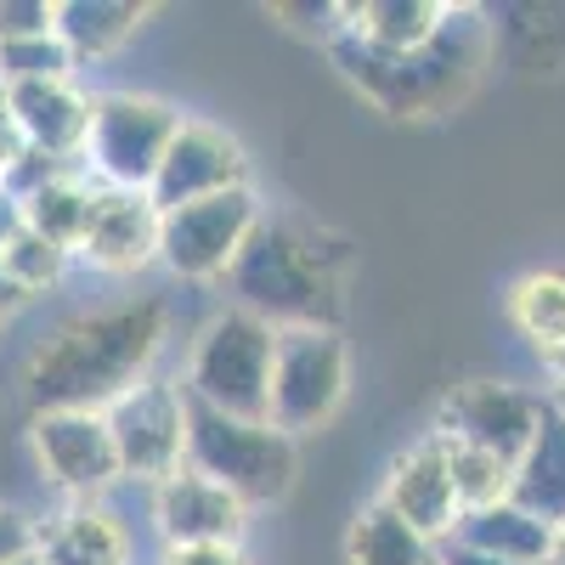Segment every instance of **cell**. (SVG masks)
I'll return each mask as SVG.
<instances>
[{
	"instance_id": "obj_1",
	"label": "cell",
	"mask_w": 565,
	"mask_h": 565,
	"mask_svg": "<svg viewBox=\"0 0 565 565\" xmlns=\"http://www.w3.org/2000/svg\"><path fill=\"white\" fill-rule=\"evenodd\" d=\"M164 345V306L125 300L108 311H85L52 328L29 367L23 396L34 413H108L125 391L148 380V362Z\"/></svg>"
},
{
	"instance_id": "obj_2",
	"label": "cell",
	"mask_w": 565,
	"mask_h": 565,
	"mask_svg": "<svg viewBox=\"0 0 565 565\" xmlns=\"http://www.w3.org/2000/svg\"><path fill=\"white\" fill-rule=\"evenodd\" d=\"M328 52L367 103H380L396 119H430L463 103L469 85L481 79V63L492 52V23L469 7H447V23L413 52H380L345 29L328 40Z\"/></svg>"
},
{
	"instance_id": "obj_3",
	"label": "cell",
	"mask_w": 565,
	"mask_h": 565,
	"mask_svg": "<svg viewBox=\"0 0 565 565\" xmlns=\"http://www.w3.org/2000/svg\"><path fill=\"white\" fill-rule=\"evenodd\" d=\"M238 311L266 328H334L340 322V255L317 249L300 226L260 221L226 271Z\"/></svg>"
},
{
	"instance_id": "obj_4",
	"label": "cell",
	"mask_w": 565,
	"mask_h": 565,
	"mask_svg": "<svg viewBox=\"0 0 565 565\" xmlns=\"http://www.w3.org/2000/svg\"><path fill=\"white\" fill-rule=\"evenodd\" d=\"M186 463L226 487L244 509L277 503L295 487V436L271 430L255 418H226L215 407L186 402Z\"/></svg>"
},
{
	"instance_id": "obj_5",
	"label": "cell",
	"mask_w": 565,
	"mask_h": 565,
	"mask_svg": "<svg viewBox=\"0 0 565 565\" xmlns=\"http://www.w3.org/2000/svg\"><path fill=\"white\" fill-rule=\"evenodd\" d=\"M271 356H277V328H266L249 311H221L186 367V402L215 407L226 418H255L271 424Z\"/></svg>"
},
{
	"instance_id": "obj_6",
	"label": "cell",
	"mask_w": 565,
	"mask_h": 565,
	"mask_svg": "<svg viewBox=\"0 0 565 565\" xmlns=\"http://www.w3.org/2000/svg\"><path fill=\"white\" fill-rule=\"evenodd\" d=\"M345 396V340L334 328H277L271 356V430L295 436L334 418Z\"/></svg>"
},
{
	"instance_id": "obj_7",
	"label": "cell",
	"mask_w": 565,
	"mask_h": 565,
	"mask_svg": "<svg viewBox=\"0 0 565 565\" xmlns=\"http://www.w3.org/2000/svg\"><path fill=\"white\" fill-rule=\"evenodd\" d=\"M175 114L153 97H90V136H85V164L103 175V186L148 193L164 148L175 136Z\"/></svg>"
},
{
	"instance_id": "obj_8",
	"label": "cell",
	"mask_w": 565,
	"mask_h": 565,
	"mask_svg": "<svg viewBox=\"0 0 565 565\" xmlns=\"http://www.w3.org/2000/svg\"><path fill=\"white\" fill-rule=\"evenodd\" d=\"M108 436L119 452V476L164 487L186 458V396L164 380H141L108 413Z\"/></svg>"
},
{
	"instance_id": "obj_9",
	"label": "cell",
	"mask_w": 565,
	"mask_h": 565,
	"mask_svg": "<svg viewBox=\"0 0 565 565\" xmlns=\"http://www.w3.org/2000/svg\"><path fill=\"white\" fill-rule=\"evenodd\" d=\"M255 226H260V215H255L249 186H232V193L164 210L159 215V255L181 277H226Z\"/></svg>"
},
{
	"instance_id": "obj_10",
	"label": "cell",
	"mask_w": 565,
	"mask_h": 565,
	"mask_svg": "<svg viewBox=\"0 0 565 565\" xmlns=\"http://www.w3.org/2000/svg\"><path fill=\"white\" fill-rule=\"evenodd\" d=\"M34 452H40V469L68 498L90 503L103 487L119 481V452L103 413H34Z\"/></svg>"
},
{
	"instance_id": "obj_11",
	"label": "cell",
	"mask_w": 565,
	"mask_h": 565,
	"mask_svg": "<svg viewBox=\"0 0 565 565\" xmlns=\"http://www.w3.org/2000/svg\"><path fill=\"white\" fill-rule=\"evenodd\" d=\"M543 418V402L532 391H514V385H463L447 413H441V436L463 441V447H481L492 458H503L509 469L521 463V452L532 447V430Z\"/></svg>"
},
{
	"instance_id": "obj_12",
	"label": "cell",
	"mask_w": 565,
	"mask_h": 565,
	"mask_svg": "<svg viewBox=\"0 0 565 565\" xmlns=\"http://www.w3.org/2000/svg\"><path fill=\"white\" fill-rule=\"evenodd\" d=\"M244 186V153L238 141L221 136L215 125H175L170 148H164V164L148 186V199L164 210H181V204H199V199H215V193H232Z\"/></svg>"
},
{
	"instance_id": "obj_13",
	"label": "cell",
	"mask_w": 565,
	"mask_h": 565,
	"mask_svg": "<svg viewBox=\"0 0 565 565\" xmlns=\"http://www.w3.org/2000/svg\"><path fill=\"white\" fill-rule=\"evenodd\" d=\"M74 255L90 260L97 271L148 266L159 255V204L148 193H125V186H97Z\"/></svg>"
},
{
	"instance_id": "obj_14",
	"label": "cell",
	"mask_w": 565,
	"mask_h": 565,
	"mask_svg": "<svg viewBox=\"0 0 565 565\" xmlns=\"http://www.w3.org/2000/svg\"><path fill=\"white\" fill-rule=\"evenodd\" d=\"M385 509L396 514V521H407L418 537H430V543L452 537V526H458V492H452V469H447L441 436L413 447V452H402L391 463Z\"/></svg>"
},
{
	"instance_id": "obj_15",
	"label": "cell",
	"mask_w": 565,
	"mask_h": 565,
	"mask_svg": "<svg viewBox=\"0 0 565 565\" xmlns=\"http://www.w3.org/2000/svg\"><path fill=\"white\" fill-rule=\"evenodd\" d=\"M7 114L29 148L79 164L85 136H90V97L74 90V79H29L7 85Z\"/></svg>"
},
{
	"instance_id": "obj_16",
	"label": "cell",
	"mask_w": 565,
	"mask_h": 565,
	"mask_svg": "<svg viewBox=\"0 0 565 565\" xmlns=\"http://www.w3.org/2000/svg\"><path fill=\"white\" fill-rule=\"evenodd\" d=\"M159 532L170 548H204V543H238L244 503L215 487L199 469H175L159 487Z\"/></svg>"
},
{
	"instance_id": "obj_17",
	"label": "cell",
	"mask_w": 565,
	"mask_h": 565,
	"mask_svg": "<svg viewBox=\"0 0 565 565\" xmlns=\"http://www.w3.org/2000/svg\"><path fill=\"white\" fill-rule=\"evenodd\" d=\"M509 498L526 514H537L543 526H565V413L543 402V418L532 430V447L514 463Z\"/></svg>"
},
{
	"instance_id": "obj_18",
	"label": "cell",
	"mask_w": 565,
	"mask_h": 565,
	"mask_svg": "<svg viewBox=\"0 0 565 565\" xmlns=\"http://www.w3.org/2000/svg\"><path fill=\"white\" fill-rule=\"evenodd\" d=\"M548 532L554 526H543L537 514H526L514 498H503V503H487V509H463L458 526H452V543L492 554V559H514V565H543Z\"/></svg>"
},
{
	"instance_id": "obj_19",
	"label": "cell",
	"mask_w": 565,
	"mask_h": 565,
	"mask_svg": "<svg viewBox=\"0 0 565 565\" xmlns=\"http://www.w3.org/2000/svg\"><path fill=\"white\" fill-rule=\"evenodd\" d=\"M34 554L45 565H125V532L108 509L97 503H74L57 521H45V532H34Z\"/></svg>"
},
{
	"instance_id": "obj_20",
	"label": "cell",
	"mask_w": 565,
	"mask_h": 565,
	"mask_svg": "<svg viewBox=\"0 0 565 565\" xmlns=\"http://www.w3.org/2000/svg\"><path fill=\"white\" fill-rule=\"evenodd\" d=\"M441 23L447 7H436V0H362V7H345V34H356L362 45H380V52H413Z\"/></svg>"
},
{
	"instance_id": "obj_21",
	"label": "cell",
	"mask_w": 565,
	"mask_h": 565,
	"mask_svg": "<svg viewBox=\"0 0 565 565\" xmlns=\"http://www.w3.org/2000/svg\"><path fill=\"white\" fill-rule=\"evenodd\" d=\"M148 18L130 0H63L57 7V40L79 57H108L114 45H125L136 34V23Z\"/></svg>"
},
{
	"instance_id": "obj_22",
	"label": "cell",
	"mask_w": 565,
	"mask_h": 565,
	"mask_svg": "<svg viewBox=\"0 0 565 565\" xmlns=\"http://www.w3.org/2000/svg\"><path fill=\"white\" fill-rule=\"evenodd\" d=\"M90 186L79 170H68V175H57L52 186H40V193L23 204V221H29V232H40L45 244H57L63 255H74L79 249V232H85V215H90Z\"/></svg>"
},
{
	"instance_id": "obj_23",
	"label": "cell",
	"mask_w": 565,
	"mask_h": 565,
	"mask_svg": "<svg viewBox=\"0 0 565 565\" xmlns=\"http://www.w3.org/2000/svg\"><path fill=\"white\" fill-rule=\"evenodd\" d=\"M430 559H436V543L418 537L407 521H396L385 503L367 509L351 532V565H430Z\"/></svg>"
},
{
	"instance_id": "obj_24",
	"label": "cell",
	"mask_w": 565,
	"mask_h": 565,
	"mask_svg": "<svg viewBox=\"0 0 565 565\" xmlns=\"http://www.w3.org/2000/svg\"><path fill=\"white\" fill-rule=\"evenodd\" d=\"M509 311L532 345H543V351L565 345V271H537L526 282H514Z\"/></svg>"
},
{
	"instance_id": "obj_25",
	"label": "cell",
	"mask_w": 565,
	"mask_h": 565,
	"mask_svg": "<svg viewBox=\"0 0 565 565\" xmlns=\"http://www.w3.org/2000/svg\"><path fill=\"white\" fill-rule=\"evenodd\" d=\"M447 469H452V492H458V514L463 509H487V503H503L509 498V481H514V469L481 447H463V441H447Z\"/></svg>"
},
{
	"instance_id": "obj_26",
	"label": "cell",
	"mask_w": 565,
	"mask_h": 565,
	"mask_svg": "<svg viewBox=\"0 0 565 565\" xmlns=\"http://www.w3.org/2000/svg\"><path fill=\"white\" fill-rule=\"evenodd\" d=\"M74 52L52 34H34V40H7L0 45V85H29V79H68Z\"/></svg>"
},
{
	"instance_id": "obj_27",
	"label": "cell",
	"mask_w": 565,
	"mask_h": 565,
	"mask_svg": "<svg viewBox=\"0 0 565 565\" xmlns=\"http://www.w3.org/2000/svg\"><path fill=\"white\" fill-rule=\"evenodd\" d=\"M63 266H68V255L57 249V244H45L40 232H18V238L0 249V271H7L12 282H18V295L29 300V295H40V289H52V282L63 277Z\"/></svg>"
},
{
	"instance_id": "obj_28",
	"label": "cell",
	"mask_w": 565,
	"mask_h": 565,
	"mask_svg": "<svg viewBox=\"0 0 565 565\" xmlns=\"http://www.w3.org/2000/svg\"><path fill=\"white\" fill-rule=\"evenodd\" d=\"M52 29H57V7H52V0H0V45L52 34Z\"/></svg>"
},
{
	"instance_id": "obj_29",
	"label": "cell",
	"mask_w": 565,
	"mask_h": 565,
	"mask_svg": "<svg viewBox=\"0 0 565 565\" xmlns=\"http://www.w3.org/2000/svg\"><path fill=\"white\" fill-rule=\"evenodd\" d=\"M23 554H34V521L0 503V565H12Z\"/></svg>"
},
{
	"instance_id": "obj_30",
	"label": "cell",
	"mask_w": 565,
	"mask_h": 565,
	"mask_svg": "<svg viewBox=\"0 0 565 565\" xmlns=\"http://www.w3.org/2000/svg\"><path fill=\"white\" fill-rule=\"evenodd\" d=\"M164 565H249L238 543H204V548H170Z\"/></svg>"
},
{
	"instance_id": "obj_31",
	"label": "cell",
	"mask_w": 565,
	"mask_h": 565,
	"mask_svg": "<svg viewBox=\"0 0 565 565\" xmlns=\"http://www.w3.org/2000/svg\"><path fill=\"white\" fill-rule=\"evenodd\" d=\"M436 565H514V559H492V554H476V548L441 537V543H436Z\"/></svg>"
},
{
	"instance_id": "obj_32",
	"label": "cell",
	"mask_w": 565,
	"mask_h": 565,
	"mask_svg": "<svg viewBox=\"0 0 565 565\" xmlns=\"http://www.w3.org/2000/svg\"><path fill=\"white\" fill-rule=\"evenodd\" d=\"M23 226H29V221H23V204L7 193V186H0V249H7V244L18 238Z\"/></svg>"
},
{
	"instance_id": "obj_33",
	"label": "cell",
	"mask_w": 565,
	"mask_h": 565,
	"mask_svg": "<svg viewBox=\"0 0 565 565\" xmlns=\"http://www.w3.org/2000/svg\"><path fill=\"white\" fill-rule=\"evenodd\" d=\"M18 306H23V295H18V282H12L7 271H0V317H12Z\"/></svg>"
},
{
	"instance_id": "obj_34",
	"label": "cell",
	"mask_w": 565,
	"mask_h": 565,
	"mask_svg": "<svg viewBox=\"0 0 565 565\" xmlns=\"http://www.w3.org/2000/svg\"><path fill=\"white\" fill-rule=\"evenodd\" d=\"M543 565H565V526L548 532V554H543Z\"/></svg>"
},
{
	"instance_id": "obj_35",
	"label": "cell",
	"mask_w": 565,
	"mask_h": 565,
	"mask_svg": "<svg viewBox=\"0 0 565 565\" xmlns=\"http://www.w3.org/2000/svg\"><path fill=\"white\" fill-rule=\"evenodd\" d=\"M548 356V367H554V380H559V391H565V345H554V351H543Z\"/></svg>"
},
{
	"instance_id": "obj_36",
	"label": "cell",
	"mask_w": 565,
	"mask_h": 565,
	"mask_svg": "<svg viewBox=\"0 0 565 565\" xmlns=\"http://www.w3.org/2000/svg\"><path fill=\"white\" fill-rule=\"evenodd\" d=\"M12 565H45V559H40V554H23V559H12Z\"/></svg>"
},
{
	"instance_id": "obj_37",
	"label": "cell",
	"mask_w": 565,
	"mask_h": 565,
	"mask_svg": "<svg viewBox=\"0 0 565 565\" xmlns=\"http://www.w3.org/2000/svg\"><path fill=\"white\" fill-rule=\"evenodd\" d=\"M0 125H7V85H0Z\"/></svg>"
},
{
	"instance_id": "obj_38",
	"label": "cell",
	"mask_w": 565,
	"mask_h": 565,
	"mask_svg": "<svg viewBox=\"0 0 565 565\" xmlns=\"http://www.w3.org/2000/svg\"><path fill=\"white\" fill-rule=\"evenodd\" d=\"M554 407H559V413H565V391H559V396H554Z\"/></svg>"
},
{
	"instance_id": "obj_39",
	"label": "cell",
	"mask_w": 565,
	"mask_h": 565,
	"mask_svg": "<svg viewBox=\"0 0 565 565\" xmlns=\"http://www.w3.org/2000/svg\"><path fill=\"white\" fill-rule=\"evenodd\" d=\"M430 565H436V559H430Z\"/></svg>"
}]
</instances>
